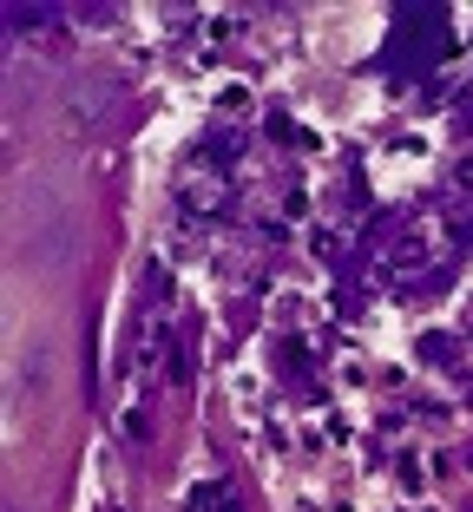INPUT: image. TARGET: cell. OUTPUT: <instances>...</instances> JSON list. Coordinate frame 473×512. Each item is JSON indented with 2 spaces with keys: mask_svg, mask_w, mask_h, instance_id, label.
I'll return each instance as SVG.
<instances>
[{
  "mask_svg": "<svg viewBox=\"0 0 473 512\" xmlns=\"http://www.w3.org/2000/svg\"><path fill=\"white\" fill-rule=\"evenodd\" d=\"M40 20H53L46 7H7V27H40Z\"/></svg>",
  "mask_w": 473,
  "mask_h": 512,
  "instance_id": "cell-3",
  "label": "cell"
},
{
  "mask_svg": "<svg viewBox=\"0 0 473 512\" xmlns=\"http://www.w3.org/2000/svg\"><path fill=\"white\" fill-rule=\"evenodd\" d=\"M224 178H198V171H191V178H184V204H198V211H211V204H224Z\"/></svg>",
  "mask_w": 473,
  "mask_h": 512,
  "instance_id": "cell-2",
  "label": "cell"
},
{
  "mask_svg": "<svg viewBox=\"0 0 473 512\" xmlns=\"http://www.w3.org/2000/svg\"><path fill=\"white\" fill-rule=\"evenodd\" d=\"M112 99H119V86H112V79H99V73H86L60 99V125H66V132H92V125L112 112Z\"/></svg>",
  "mask_w": 473,
  "mask_h": 512,
  "instance_id": "cell-1",
  "label": "cell"
}]
</instances>
